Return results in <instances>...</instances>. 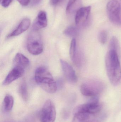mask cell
<instances>
[{"label": "cell", "mask_w": 121, "mask_h": 122, "mask_svg": "<svg viewBox=\"0 0 121 122\" xmlns=\"http://www.w3.org/2000/svg\"><path fill=\"white\" fill-rule=\"evenodd\" d=\"M70 55L72 61L75 64H77L78 61L76 54V40L75 39H73L71 41Z\"/></svg>", "instance_id": "2e32d148"}, {"label": "cell", "mask_w": 121, "mask_h": 122, "mask_svg": "<svg viewBox=\"0 0 121 122\" xmlns=\"http://www.w3.org/2000/svg\"><path fill=\"white\" fill-rule=\"evenodd\" d=\"M102 106L99 102L96 97H94L88 103L80 105L77 107L74 110V114H86L94 115L101 110Z\"/></svg>", "instance_id": "5b68a950"}, {"label": "cell", "mask_w": 121, "mask_h": 122, "mask_svg": "<svg viewBox=\"0 0 121 122\" xmlns=\"http://www.w3.org/2000/svg\"><path fill=\"white\" fill-rule=\"evenodd\" d=\"M31 21L28 18H25L21 21L17 28L10 34L7 36V38H11L20 35L27 30L30 26Z\"/></svg>", "instance_id": "7c38bea8"}, {"label": "cell", "mask_w": 121, "mask_h": 122, "mask_svg": "<svg viewBox=\"0 0 121 122\" xmlns=\"http://www.w3.org/2000/svg\"><path fill=\"white\" fill-rule=\"evenodd\" d=\"M105 88L103 82L96 79L88 80L82 83L80 87L82 94L86 97H96L102 92Z\"/></svg>", "instance_id": "3957f363"}, {"label": "cell", "mask_w": 121, "mask_h": 122, "mask_svg": "<svg viewBox=\"0 0 121 122\" xmlns=\"http://www.w3.org/2000/svg\"><path fill=\"white\" fill-rule=\"evenodd\" d=\"M79 30L75 26H70L67 28L64 31L65 35L70 37H75L78 35Z\"/></svg>", "instance_id": "d6986e66"}, {"label": "cell", "mask_w": 121, "mask_h": 122, "mask_svg": "<svg viewBox=\"0 0 121 122\" xmlns=\"http://www.w3.org/2000/svg\"><path fill=\"white\" fill-rule=\"evenodd\" d=\"M42 0H31V4L32 6H36L39 5L42 2Z\"/></svg>", "instance_id": "cb8c5ba5"}, {"label": "cell", "mask_w": 121, "mask_h": 122, "mask_svg": "<svg viewBox=\"0 0 121 122\" xmlns=\"http://www.w3.org/2000/svg\"><path fill=\"white\" fill-rule=\"evenodd\" d=\"M13 0H0V3L3 7L6 8L8 7Z\"/></svg>", "instance_id": "44dd1931"}, {"label": "cell", "mask_w": 121, "mask_h": 122, "mask_svg": "<svg viewBox=\"0 0 121 122\" xmlns=\"http://www.w3.org/2000/svg\"><path fill=\"white\" fill-rule=\"evenodd\" d=\"M107 11L110 21L115 25H121V6L116 0H111L107 5Z\"/></svg>", "instance_id": "8992f818"}, {"label": "cell", "mask_w": 121, "mask_h": 122, "mask_svg": "<svg viewBox=\"0 0 121 122\" xmlns=\"http://www.w3.org/2000/svg\"><path fill=\"white\" fill-rule=\"evenodd\" d=\"M56 117L54 105L51 100H48L44 104L40 112V122H54Z\"/></svg>", "instance_id": "52a82bcc"}, {"label": "cell", "mask_w": 121, "mask_h": 122, "mask_svg": "<svg viewBox=\"0 0 121 122\" xmlns=\"http://www.w3.org/2000/svg\"><path fill=\"white\" fill-rule=\"evenodd\" d=\"M18 92L23 100L25 102H27L28 100V92L27 85L25 82L21 84L18 88Z\"/></svg>", "instance_id": "ac0fdd59"}, {"label": "cell", "mask_w": 121, "mask_h": 122, "mask_svg": "<svg viewBox=\"0 0 121 122\" xmlns=\"http://www.w3.org/2000/svg\"><path fill=\"white\" fill-rule=\"evenodd\" d=\"M119 56L114 51L109 50L105 57L108 77L112 84L115 86L121 82V67Z\"/></svg>", "instance_id": "6da1fadb"}, {"label": "cell", "mask_w": 121, "mask_h": 122, "mask_svg": "<svg viewBox=\"0 0 121 122\" xmlns=\"http://www.w3.org/2000/svg\"><path fill=\"white\" fill-rule=\"evenodd\" d=\"M57 83L58 89H61L63 87L64 85V82L63 80L62 79H59L58 80Z\"/></svg>", "instance_id": "603a6c76"}, {"label": "cell", "mask_w": 121, "mask_h": 122, "mask_svg": "<svg viewBox=\"0 0 121 122\" xmlns=\"http://www.w3.org/2000/svg\"><path fill=\"white\" fill-rule=\"evenodd\" d=\"M24 69L14 67L8 74L3 83L5 86L10 84L11 82L23 76L24 73Z\"/></svg>", "instance_id": "30bf717a"}, {"label": "cell", "mask_w": 121, "mask_h": 122, "mask_svg": "<svg viewBox=\"0 0 121 122\" xmlns=\"http://www.w3.org/2000/svg\"><path fill=\"white\" fill-rule=\"evenodd\" d=\"M14 67H19L25 69L30 64L29 59L22 54H17L13 61Z\"/></svg>", "instance_id": "4fadbf2b"}, {"label": "cell", "mask_w": 121, "mask_h": 122, "mask_svg": "<svg viewBox=\"0 0 121 122\" xmlns=\"http://www.w3.org/2000/svg\"><path fill=\"white\" fill-rule=\"evenodd\" d=\"M107 36L108 35L106 31L103 30L101 31L99 36V40L100 43L102 44H105L107 41Z\"/></svg>", "instance_id": "ffe728a7"}, {"label": "cell", "mask_w": 121, "mask_h": 122, "mask_svg": "<svg viewBox=\"0 0 121 122\" xmlns=\"http://www.w3.org/2000/svg\"><path fill=\"white\" fill-rule=\"evenodd\" d=\"M91 9V7L89 6L80 8L76 11L75 18V23L76 25H83L86 22Z\"/></svg>", "instance_id": "9c48e42d"}, {"label": "cell", "mask_w": 121, "mask_h": 122, "mask_svg": "<svg viewBox=\"0 0 121 122\" xmlns=\"http://www.w3.org/2000/svg\"><path fill=\"white\" fill-rule=\"evenodd\" d=\"M60 63L64 74L67 80L71 83H76L77 81V77L72 67L63 60H60Z\"/></svg>", "instance_id": "ba28073f"}, {"label": "cell", "mask_w": 121, "mask_h": 122, "mask_svg": "<svg viewBox=\"0 0 121 122\" xmlns=\"http://www.w3.org/2000/svg\"><path fill=\"white\" fill-rule=\"evenodd\" d=\"M14 100L13 96L9 94L6 95L4 99L3 107L6 112H9L12 110L13 107Z\"/></svg>", "instance_id": "9a60e30c"}, {"label": "cell", "mask_w": 121, "mask_h": 122, "mask_svg": "<svg viewBox=\"0 0 121 122\" xmlns=\"http://www.w3.org/2000/svg\"><path fill=\"white\" fill-rule=\"evenodd\" d=\"M109 50L113 51L117 53L119 56L120 53V46L118 39L116 36L111 38L109 46Z\"/></svg>", "instance_id": "e0dca14e"}, {"label": "cell", "mask_w": 121, "mask_h": 122, "mask_svg": "<svg viewBox=\"0 0 121 122\" xmlns=\"http://www.w3.org/2000/svg\"><path fill=\"white\" fill-rule=\"evenodd\" d=\"M35 80L45 91L52 94L58 89L57 83L49 71L44 67H40L36 70Z\"/></svg>", "instance_id": "7a4b0ae2"}, {"label": "cell", "mask_w": 121, "mask_h": 122, "mask_svg": "<svg viewBox=\"0 0 121 122\" xmlns=\"http://www.w3.org/2000/svg\"><path fill=\"white\" fill-rule=\"evenodd\" d=\"M99 122V121H97V120H95L93 119L91 120L90 121H89V122Z\"/></svg>", "instance_id": "4316f807"}, {"label": "cell", "mask_w": 121, "mask_h": 122, "mask_svg": "<svg viewBox=\"0 0 121 122\" xmlns=\"http://www.w3.org/2000/svg\"><path fill=\"white\" fill-rule=\"evenodd\" d=\"M61 0H50L51 4L53 5H55L60 2Z\"/></svg>", "instance_id": "d4e9b609"}, {"label": "cell", "mask_w": 121, "mask_h": 122, "mask_svg": "<svg viewBox=\"0 0 121 122\" xmlns=\"http://www.w3.org/2000/svg\"><path fill=\"white\" fill-rule=\"evenodd\" d=\"M27 48L29 53L35 56L39 55L43 51L42 38L38 31L33 30L29 34L27 39Z\"/></svg>", "instance_id": "277c9868"}, {"label": "cell", "mask_w": 121, "mask_h": 122, "mask_svg": "<svg viewBox=\"0 0 121 122\" xmlns=\"http://www.w3.org/2000/svg\"><path fill=\"white\" fill-rule=\"evenodd\" d=\"M81 0H69L66 8V13L70 14L77 11L80 8H79Z\"/></svg>", "instance_id": "5bb4252c"}, {"label": "cell", "mask_w": 121, "mask_h": 122, "mask_svg": "<svg viewBox=\"0 0 121 122\" xmlns=\"http://www.w3.org/2000/svg\"><path fill=\"white\" fill-rule=\"evenodd\" d=\"M72 122H84L82 120L80 119L79 118H78L77 117L74 116V119Z\"/></svg>", "instance_id": "484cf974"}, {"label": "cell", "mask_w": 121, "mask_h": 122, "mask_svg": "<svg viewBox=\"0 0 121 122\" xmlns=\"http://www.w3.org/2000/svg\"><path fill=\"white\" fill-rule=\"evenodd\" d=\"M47 24V18L46 12L44 11H40L38 13L33 24V30L38 31L41 29L45 28Z\"/></svg>", "instance_id": "8fae6325"}, {"label": "cell", "mask_w": 121, "mask_h": 122, "mask_svg": "<svg viewBox=\"0 0 121 122\" xmlns=\"http://www.w3.org/2000/svg\"><path fill=\"white\" fill-rule=\"evenodd\" d=\"M22 6H26L30 3L31 0H17Z\"/></svg>", "instance_id": "7402d4cb"}]
</instances>
